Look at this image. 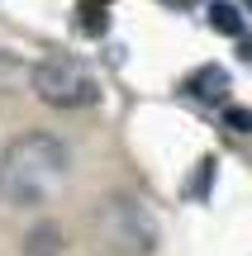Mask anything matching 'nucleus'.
<instances>
[{
	"instance_id": "nucleus-8",
	"label": "nucleus",
	"mask_w": 252,
	"mask_h": 256,
	"mask_svg": "<svg viewBox=\"0 0 252 256\" xmlns=\"http://www.w3.org/2000/svg\"><path fill=\"white\" fill-rule=\"evenodd\" d=\"M91 19H81V28L86 34H105V10H86Z\"/></svg>"
},
{
	"instance_id": "nucleus-1",
	"label": "nucleus",
	"mask_w": 252,
	"mask_h": 256,
	"mask_svg": "<svg viewBox=\"0 0 252 256\" xmlns=\"http://www.w3.org/2000/svg\"><path fill=\"white\" fill-rule=\"evenodd\" d=\"M72 171V152L53 133H24L0 156V194L15 209H38Z\"/></svg>"
},
{
	"instance_id": "nucleus-7",
	"label": "nucleus",
	"mask_w": 252,
	"mask_h": 256,
	"mask_svg": "<svg viewBox=\"0 0 252 256\" xmlns=\"http://www.w3.org/2000/svg\"><path fill=\"white\" fill-rule=\"evenodd\" d=\"M224 128H228V133H252V110H243V104H224Z\"/></svg>"
},
{
	"instance_id": "nucleus-11",
	"label": "nucleus",
	"mask_w": 252,
	"mask_h": 256,
	"mask_svg": "<svg viewBox=\"0 0 252 256\" xmlns=\"http://www.w3.org/2000/svg\"><path fill=\"white\" fill-rule=\"evenodd\" d=\"M162 5H195V0H162Z\"/></svg>"
},
{
	"instance_id": "nucleus-10",
	"label": "nucleus",
	"mask_w": 252,
	"mask_h": 256,
	"mask_svg": "<svg viewBox=\"0 0 252 256\" xmlns=\"http://www.w3.org/2000/svg\"><path fill=\"white\" fill-rule=\"evenodd\" d=\"M238 57H243V62H252V38H243V43H238Z\"/></svg>"
},
{
	"instance_id": "nucleus-2",
	"label": "nucleus",
	"mask_w": 252,
	"mask_h": 256,
	"mask_svg": "<svg viewBox=\"0 0 252 256\" xmlns=\"http://www.w3.org/2000/svg\"><path fill=\"white\" fill-rule=\"evenodd\" d=\"M29 86L53 110H91V104H100V81L76 57H43V62H34L29 66Z\"/></svg>"
},
{
	"instance_id": "nucleus-9",
	"label": "nucleus",
	"mask_w": 252,
	"mask_h": 256,
	"mask_svg": "<svg viewBox=\"0 0 252 256\" xmlns=\"http://www.w3.org/2000/svg\"><path fill=\"white\" fill-rule=\"evenodd\" d=\"M209 176H214V162H200V176H195V185H190V190L205 194V190H209Z\"/></svg>"
},
{
	"instance_id": "nucleus-6",
	"label": "nucleus",
	"mask_w": 252,
	"mask_h": 256,
	"mask_svg": "<svg viewBox=\"0 0 252 256\" xmlns=\"http://www.w3.org/2000/svg\"><path fill=\"white\" fill-rule=\"evenodd\" d=\"M209 28L214 34H228V38H243V14H238L233 0H214L209 5Z\"/></svg>"
},
{
	"instance_id": "nucleus-3",
	"label": "nucleus",
	"mask_w": 252,
	"mask_h": 256,
	"mask_svg": "<svg viewBox=\"0 0 252 256\" xmlns=\"http://www.w3.org/2000/svg\"><path fill=\"white\" fill-rule=\"evenodd\" d=\"M95 232L114 256H148L157 247V218L129 194H114L95 214Z\"/></svg>"
},
{
	"instance_id": "nucleus-5",
	"label": "nucleus",
	"mask_w": 252,
	"mask_h": 256,
	"mask_svg": "<svg viewBox=\"0 0 252 256\" xmlns=\"http://www.w3.org/2000/svg\"><path fill=\"white\" fill-rule=\"evenodd\" d=\"M62 247H67V238L57 223H38L24 238V256H62Z\"/></svg>"
},
{
	"instance_id": "nucleus-12",
	"label": "nucleus",
	"mask_w": 252,
	"mask_h": 256,
	"mask_svg": "<svg viewBox=\"0 0 252 256\" xmlns=\"http://www.w3.org/2000/svg\"><path fill=\"white\" fill-rule=\"evenodd\" d=\"M243 5H247V10H252V0H243Z\"/></svg>"
},
{
	"instance_id": "nucleus-4",
	"label": "nucleus",
	"mask_w": 252,
	"mask_h": 256,
	"mask_svg": "<svg viewBox=\"0 0 252 256\" xmlns=\"http://www.w3.org/2000/svg\"><path fill=\"white\" fill-rule=\"evenodd\" d=\"M181 90H186L190 100H200V104H224L228 100V72L214 66V62H205V66H195V72L186 76Z\"/></svg>"
}]
</instances>
